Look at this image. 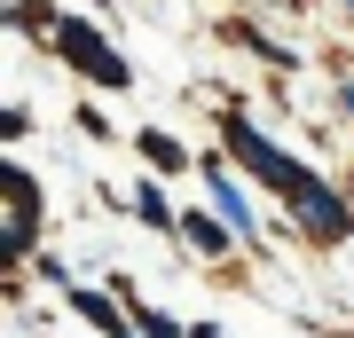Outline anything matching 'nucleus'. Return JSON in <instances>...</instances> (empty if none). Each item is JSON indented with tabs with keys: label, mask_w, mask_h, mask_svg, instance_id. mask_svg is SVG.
I'll list each match as a JSON object with an SVG mask.
<instances>
[{
	"label": "nucleus",
	"mask_w": 354,
	"mask_h": 338,
	"mask_svg": "<svg viewBox=\"0 0 354 338\" xmlns=\"http://www.w3.org/2000/svg\"><path fill=\"white\" fill-rule=\"evenodd\" d=\"M221 134H228V158H244V165H252V173H260L268 189H283V197H307V189H315V181L299 173V165H291V158L276 150V142H260V134H252V118H228Z\"/></svg>",
	"instance_id": "obj_1"
},
{
	"label": "nucleus",
	"mask_w": 354,
	"mask_h": 338,
	"mask_svg": "<svg viewBox=\"0 0 354 338\" xmlns=\"http://www.w3.org/2000/svg\"><path fill=\"white\" fill-rule=\"evenodd\" d=\"M55 48H64L79 71L95 79V87H127V79H134V71H127V55H118L95 24H79V16H64V24H55Z\"/></svg>",
	"instance_id": "obj_2"
},
{
	"label": "nucleus",
	"mask_w": 354,
	"mask_h": 338,
	"mask_svg": "<svg viewBox=\"0 0 354 338\" xmlns=\"http://www.w3.org/2000/svg\"><path fill=\"white\" fill-rule=\"evenodd\" d=\"M291 205H299V228H307V236H323V244H339L346 236V228H354V213H346V205L339 197H330V189L315 181V189H307V197H291Z\"/></svg>",
	"instance_id": "obj_3"
},
{
	"label": "nucleus",
	"mask_w": 354,
	"mask_h": 338,
	"mask_svg": "<svg viewBox=\"0 0 354 338\" xmlns=\"http://www.w3.org/2000/svg\"><path fill=\"white\" fill-rule=\"evenodd\" d=\"M79 314H87L95 330H111V338H127V323H118V307L102 299V291H79Z\"/></svg>",
	"instance_id": "obj_4"
},
{
	"label": "nucleus",
	"mask_w": 354,
	"mask_h": 338,
	"mask_svg": "<svg viewBox=\"0 0 354 338\" xmlns=\"http://www.w3.org/2000/svg\"><path fill=\"white\" fill-rule=\"evenodd\" d=\"M213 197H221V220L236 228V236H252V213H244V197H236V189H228L221 173H213Z\"/></svg>",
	"instance_id": "obj_5"
},
{
	"label": "nucleus",
	"mask_w": 354,
	"mask_h": 338,
	"mask_svg": "<svg viewBox=\"0 0 354 338\" xmlns=\"http://www.w3.org/2000/svg\"><path fill=\"white\" fill-rule=\"evenodd\" d=\"M181 236L205 244V252H221V244H228V228H221V220H205V213H189V220H181Z\"/></svg>",
	"instance_id": "obj_6"
},
{
	"label": "nucleus",
	"mask_w": 354,
	"mask_h": 338,
	"mask_svg": "<svg viewBox=\"0 0 354 338\" xmlns=\"http://www.w3.org/2000/svg\"><path fill=\"white\" fill-rule=\"evenodd\" d=\"M134 213H142V220H150V228H174V205H165V197H158V189H134Z\"/></svg>",
	"instance_id": "obj_7"
},
{
	"label": "nucleus",
	"mask_w": 354,
	"mask_h": 338,
	"mask_svg": "<svg viewBox=\"0 0 354 338\" xmlns=\"http://www.w3.org/2000/svg\"><path fill=\"white\" fill-rule=\"evenodd\" d=\"M142 150H150V165H165V173L181 165V142H174V134H142Z\"/></svg>",
	"instance_id": "obj_8"
},
{
	"label": "nucleus",
	"mask_w": 354,
	"mask_h": 338,
	"mask_svg": "<svg viewBox=\"0 0 354 338\" xmlns=\"http://www.w3.org/2000/svg\"><path fill=\"white\" fill-rule=\"evenodd\" d=\"M134 323H142V338H174V330H181L174 314H134Z\"/></svg>",
	"instance_id": "obj_9"
},
{
	"label": "nucleus",
	"mask_w": 354,
	"mask_h": 338,
	"mask_svg": "<svg viewBox=\"0 0 354 338\" xmlns=\"http://www.w3.org/2000/svg\"><path fill=\"white\" fill-rule=\"evenodd\" d=\"M346 111H354V87H346Z\"/></svg>",
	"instance_id": "obj_10"
}]
</instances>
